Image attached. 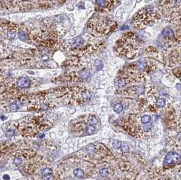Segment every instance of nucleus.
Wrapping results in <instances>:
<instances>
[{"mask_svg":"<svg viewBox=\"0 0 181 180\" xmlns=\"http://www.w3.org/2000/svg\"><path fill=\"white\" fill-rule=\"evenodd\" d=\"M161 16L162 14L159 8H155L153 5H148L142 8L135 14L133 25L134 27L142 29L149 25L155 24Z\"/></svg>","mask_w":181,"mask_h":180,"instance_id":"f257e3e1","label":"nucleus"},{"mask_svg":"<svg viewBox=\"0 0 181 180\" xmlns=\"http://www.w3.org/2000/svg\"><path fill=\"white\" fill-rule=\"evenodd\" d=\"M161 4L162 16L171 25H181V0H162Z\"/></svg>","mask_w":181,"mask_h":180,"instance_id":"f03ea898","label":"nucleus"},{"mask_svg":"<svg viewBox=\"0 0 181 180\" xmlns=\"http://www.w3.org/2000/svg\"><path fill=\"white\" fill-rule=\"evenodd\" d=\"M122 46L126 57L132 58L138 56L142 47V41L139 37L133 33H127L122 39Z\"/></svg>","mask_w":181,"mask_h":180,"instance_id":"7ed1b4c3","label":"nucleus"},{"mask_svg":"<svg viewBox=\"0 0 181 180\" xmlns=\"http://www.w3.org/2000/svg\"><path fill=\"white\" fill-rule=\"evenodd\" d=\"M161 59L168 66H174L181 62V49H169L161 54Z\"/></svg>","mask_w":181,"mask_h":180,"instance_id":"20e7f679","label":"nucleus"},{"mask_svg":"<svg viewBox=\"0 0 181 180\" xmlns=\"http://www.w3.org/2000/svg\"><path fill=\"white\" fill-rule=\"evenodd\" d=\"M162 35L170 44L177 45L179 43L176 38V31H174V30L170 26L164 28L162 31Z\"/></svg>","mask_w":181,"mask_h":180,"instance_id":"39448f33","label":"nucleus"},{"mask_svg":"<svg viewBox=\"0 0 181 180\" xmlns=\"http://www.w3.org/2000/svg\"><path fill=\"white\" fill-rule=\"evenodd\" d=\"M181 156L179 154L174 152H170L166 156L163 160V164L165 165L176 164L181 160Z\"/></svg>","mask_w":181,"mask_h":180,"instance_id":"423d86ee","label":"nucleus"},{"mask_svg":"<svg viewBox=\"0 0 181 180\" xmlns=\"http://www.w3.org/2000/svg\"><path fill=\"white\" fill-rule=\"evenodd\" d=\"M17 85L21 88H27L31 85V81L28 77H20L17 81Z\"/></svg>","mask_w":181,"mask_h":180,"instance_id":"0eeeda50","label":"nucleus"},{"mask_svg":"<svg viewBox=\"0 0 181 180\" xmlns=\"http://www.w3.org/2000/svg\"><path fill=\"white\" fill-rule=\"evenodd\" d=\"M136 69L138 70L144 71L148 69V64L145 61H140L136 64Z\"/></svg>","mask_w":181,"mask_h":180,"instance_id":"6e6552de","label":"nucleus"},{"mask_svg":"<svg viewBox=\"0 0 181 180\" xmlns=\"http://www.w3.org/2000/svg\"><path fill=\"white\" fill-rule=\"evenodd\" d=\"M84 43V39L81 37H77V38H75L73 43H72V45H73V47H79L81 45L83 44Z\"/></svg>","mask_w":181,"mask_h":180,"instance_id":"1a4fd4ad","label":"nucleus"},{"mask_svg":"<svg viewBox=\"0 0 181 180\" xmlns=\"http://www.w3.org/2000/svg\"><path fill=\"white\" fill-rule=\"evenodd\" d=\"M155 104L159 108H162L166 106V101L164 98H158L156 100Z\"/></svg>","mask_w":181,"mask_h":180,"instance_id":"9d476101","label":"nucleus"},{"mask_svg":"<svg viewBox=\"0 0 181 180\" xmlns=\"http://www.w3.org/2000/svg\"><path fill=\"white\" fill-rule=\"evenodd\" d=\"M153 124L151 122L144 124L142 127V130L145 132H151L153 131Z\"/></svg>","mask_w":181,"mask_h":180,"instance_id":"9b49d317","label":"nucleus"},{"mask_svg":"<svg viewBox=\"0 0 181 180\" xmlns=\"http://www.w3.org/2000/svg\"><path fill=\"white\" fill-rule=\"evenodd\" d=\"M73 173H74V175H75L77 177H78V178L82 177L84 176V171L82 170V169H79V168L74 169V171H73Z\"/></svg>","mask_w":181,"mask_h":180,"instance_id":"f8f14e48","label":"nucleus"},{"mask_svg":"<svg viewBox=\"0 0 181 180\" xmlns=\"http://www.w3.org/2000/svg\"><path fill=\"white\" fill-rule=\"evenodd\" d=\"M151 121V117L149 115H144L141 118V122L142 124H146Z\"/></svg>","mask_w":181,"mask_h":180,"instance_id":"ddd939ff","label":"nucleus"},{"mask_svg":"<svg viewBox=\"0 0 181 180\" xmlns=\"http://www.w3.org/2000/svg\"><path fill=\"white\" fill-rule=\"evenodd\" d=\"M52 172H53L52 169H50V168H45V169H42L41 171V174L44 175V176H45V177L50 176L52 175Z\"/></svg>","mask_w":181,"mask_h":180,"instance_id":"4468645a","label":"nucleus"},{"mask_svg":"<svg viewBox=\"0 0 181 180\" xmlns=\"http://www.w3.org/2000/svg\"><path fill=\"white\" fill-rule=\"evenodd\" d=\"M81 96H82L83 99H84L86 101H89L91 99V98H92V95H91L90 92L88 91H83L82 94H81Z\"/></svg>","mask_w":181,"mask_h":180,"instance_id":"2eb2a0df","label":"nucleus"},{"mask_svg":"<svg viewBox=\"0 0 181 180\" xmlns=\"http://www.w3.org/2000/svg\"><path fill=\"white\" fill-rule=\"evenodd\" d=\"M95 127L94 126V125H89L88 126H87V127H86V132L89 134V135H91V134H92V133H94V131H95Z\"/></svg>","mask_w":181,"mask_h":180,"instance_id":"dca6fc26","label":"nucleus"},{"mask_svg":"<svg viewBox=\"0 0 181 180\" xmlns=\"http://www.w3.org/2000/svg\"><path fill=\"white\" fill-rule=\"evenodd\" d=\"M88 121L90 123V125H96L98 123V119L94 115H90L88 117Z\"/></svg>","mask_w":181,"mask_h":180,"instance_id":"f3484780","label":"nucleus"},{"mask_svg":"<svg viewBox=\"0 0 181 180\" xmlns=\"http://www.w3.org/2000/svg\"><path fill=\"white\" fill-rule=\"evenodd\" d=\"M123 110V106L120 103H117L114 106V111L117 113H119Z\"/></svg>","mask_w":181,"mask_h":180,"instance_id":"a211bd4d","label":"nucleus"},{"mask_svg":"<svg viewBox=\"0 0 181 180\" xmlns=\"http://www.w3.org/2000/svg\"><path fill=\"white\" fill-rule=\"evenodd\" d=\"M9 108H10V110L11 111H16L19 108V106L16 102H13V103L10 104V106H9Z\"/></svg>","mask_w":181,"mask_h":180,"instance_id":"6ab92c4d","label":"nucleus"},{"mask_svg":"<svg viewBox=\"0 0 181 180\" xmlns=\"http://www.w3.org/2000/svg\"><path fill=\"white\" fill-rule=\"evenodd\" d=\"M121 146H122V144L119 140H114L113 142V146L115 149H119L121 148Z\"/></svg>","mask_w":181,"mask_h":180,"instance_id":"aec40b11","label":"nucleus"},{"mask_svg":"<svg viewBox=\"0 0 181 180\" xmlns=\"http://www.w3.org/2000/svg\"><path fill=\"white\" fill-rule=\"evenodd\" d=\"M126 80L124 79H120L117 81V86L119 88H121V87H124L126 85Z\"/></svg>","mask_w":181,"mask_h":180,"instance_id":"412c9836","label":"nucleus"},{"mask_svg":"<svg viewBox=\"0 0 181 180\" xmlns=\"http://www.w3.org/2000/svg\"><path fill=\"white\" fill-rule=\"evenodd\" d=\"M109 174V170L107 169H102L100 171V175L103 177H105Z\"/></svg>","mask_w":181,"mask_h":180,"instance_id":"4be33fe9","label":"nucleus"},{"mask_svg":"<svg viewBox=\"0 0 181 180\" xmlns=\"http://www.w3.org/2000/svg\"><path fill=\"white\" fill-rule=\"evenodd\" d=\"M5 135L8 137H13L14 135H15V131H14V130H13V129H8L5 132Z\"/></svg>","mask_w":181,"mask_h":180,"instance_id":"5701e85b","label":"nucleus"},{"mask_svg":"<svg viewBox=\"0 0 181 180\" xmlns=\"http://www.w3.org/2000/svg\"><path fill=\"white\" fill-rule=\"evenodd\" d=\"M96 4L98 6L104 7L106 5V1L105 0H96Z\"/></svg>","mask_w":181,"mask_h":180,"instance_id":"b1692460","label":"nucleus"},{"mask_svg":"<svg viewBox=\"0 0 181 180\" xmlns=\"http://www.w3.org/2000/svg\"><path fill=\"white\" fill-rule=\"evenodd\" d=\"M121 151L123 152H124V153H126V152H129V147H128V146L127 145V144H124V145L121 146Z\"/></svg>","mask_w":181,"mask_h":180,"instance_id":"393cba45","label":"nucleus"},{"mask_svg":"<svg viewBox=\"0 0 181 180\" xmlns=\"http://www.w3.org/2000/svg\"><path fill=\"white\" fill-rule=\"evenodd\" d=\"M22 160L20 158H15L14 160V163L16 166H19L22 164Z\"/></svg>","mask_w":181,"mask_h":180,"instance_id":"a878e982","label":"nucleus"},{"mask_svg":"<svg viewBox=\"0 0 181 180\" xmlns=\"http://www.w3.org/2000/svg\"><path fill=\"white\" fill-rule=\"evenodd\" d=\"M95 64L97 66L98 69H102V63L101 62V61L100 60H96L95 62Z\"/></svg>","mask_w":181,"mask_h":180,"instance_id":"bb28decb","label":"nucleus"},{"mask_svg":"<svg viewBox=\"0 0 181 180\" xmlns=\"http://www.w3.org/2000/svg\"><path fill=\"white\" fill-rule=\"evenodd\" d=\"M18 37H19V38L21 39H25L26 38L25 33L24 32H20V33H18Z\"/></svg>","mask_w":181,"mask_h":180,"instance_id":"cd10ccee","label":"nucleus"},{"mask_svg":"<svg viewBox=\"0 0 181 180\" xmlns=\"http://www.w3.org/2000/svg\"><path fill=\"white\" fill-rule=\"evenodd\" d=\"M88 76H89V73H88V72H82L81 74V77L83 79H86Z\"/></svg>","mask_w":181,"mask_h":180,"instance_id":"c85d7f7f","label":"nucleus"},{"mask_svg":"<svg viewBox=\"0 0 181 180\" xmlns=\"http://www.w3.org/2000/svg\"><path fill=\"white\" fill-rule=\"evenodd\" d=\"M3 179L4 180H10V177L8 175H4L3 176Z\"/></svg>","mask_w":181,"mask_h":180,"instance_id":"c756f323","label":"nucleus"},{"mask_svg":"<svg viewBox=\"0 0 181 180\" xmlns=\"http://www.w3.org/2000/svg\"><path fill=\"white\" fill-rule=\"evenodd\" d=\"M44 136H45V134L42 133V134L40 135V138H43V137H44Z\"/></svg>","mask_w":181,"mask_h":180,"instance_id":"7c9ffc66","label":"nucleus"},{"mask_svg":"<svg viewBox=\"0 0 181 180\" xmlns=\"http://www.w3.org/2000/svg\"><path fill=\"white\" fill-rule=\"evenodd\" d=\"M6 1H11V0H6Z\"/></svg>","mask_w":181,"mask_h":180,"instance_id":"2f4dec72","label":"nucleus"}]
</instances>
